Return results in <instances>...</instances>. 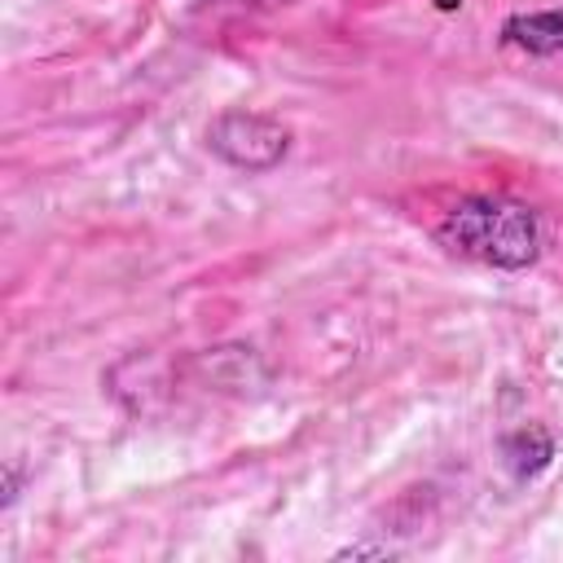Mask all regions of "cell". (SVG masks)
Segmentation results:
<instances>
[{
    "label": "cell",
    "mask_w": 563,
    "mask_h": 563,
    "mask_svg": "<svg viewBox=\"0 0 563 563\" xmlns=\"http://www.w3.org/2000/svg\"><path fill=\"white\" fill-rule=\"evenodd\" d=\"M435 242L471 264L484 268H528L541 260V216L506 194H471L462 202H453L444 211V220L435 224Z\"/></svg>",
    "instance_id": "6da1fadb"
},
{
    "label": "cell",
    "mask_w": 563,
    "mask_h": 563,
    "mask_svg": "<svg viewBox=\"0 0 563 563\" xmlns=\"http://www.w3.org/2000/svg\"><path fill=\"white\" fill-rule=\"evenodd\" d=\"M207 145L238 172H273L290 150V128L255 110H224L211 119Z\"/></svg>",
    "instance_id": "7a4b0ae2"
},
{
    "label": "cell",
    "mask_w": 563,
    "mask_h": 563,
    "mask_svg": "<svg viewBox=\"0 0 563 563\" xmlns=\"http://www.w3.org/2000/svg\"><path fill=\"white\" fill-rule=\"evenodd\" d=\"M501 44L523 48L532 57H563V13L559 9H537V13H515L501 26Z\"/></svg>",
    "instance_id": "3957f363"
},
{
    "label": "cell",
    "mask_w": 563,
    "mask_h": 563,
    "mask_svg": "<svg viewBox=\"0 0 563 563\" xmlns=\"http://www.w3.org/2000/svg\"><path fill=\"white\" fill-rule=\"evenodd\" d=\"M501 462H506V471L515 479H532L554 462V435L545 427H537V422L510 427L501 435Z\"/></svg>",
    "instance_id": "277c9868"
},
{
    "label": "cell",
    "mask_w": 563,
    "mask_h": 563,
    "mask_svg": "<svg viewBox=\"0 0 563 563\" xmlns=\"http://www.w3.org/2000/svg\"><path fill=\"white\" fill-rule=\"evenodd\" d=\"M387 554H396V550L391 545H369V541H352V545L334 550V559H387Z\"/></svg>",
    "instance_id": "5b68a950"
},
{
    "label": "cell",
    "mask_w": 563,
    "mask_h": 563,
    "mask_svg": "<svg viewBox=\"0 0 563 563\" xmlns=\"http://www.w3.org/2000/svg\"><path fill=\"white\" fill-rule=\"evenodd\" d=\"M18 488H22V471H18V462H9L4 466V506L18 501Z\"/></svg>",
    "instance_id": "8992f818"
}]
</instances>
